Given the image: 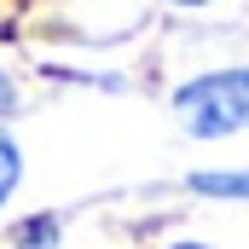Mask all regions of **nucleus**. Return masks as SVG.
Wrapping results in <instances>:
<instances>
[{"label":"nucleus","instance_id":"7ed1b4c3","mask_svg":"<svg viewBox=\"0 0 249 249\" xmlns=\"http://www.w3.org/2000/svg\"><path fill=\"white\" fill-rule=\"evenodd\" d=\"M53 226H58L53 214H41V220L18 226V249H53V244H58V232H53Z\"/></svg>","mask_w":249,"mask_h":249},{"label":"nucleus","instance_id":"f03ea898","mask_svg":"<svg viewBox=\"0 0 249 249\" xmlns=\"http://www.w3.org/2000/svg\"><path fill=\"white\" fill-rule=\"evenodd\" d=\"M203 197H249V174H191Z\"/></svg>","mask_w":249,"mask_h":249},{"label":"nucleus","instance_id":"39448f33","mask_svg":"<svg viewBox=\"0 0 249 249\" xmlns=\"http://www.w3.org/2000/svg\"><path fill=\"white\" fill-rule=\"evenodd\" d=\"M12 105H18V93H12V75H0V116H6Z\"/></svg>","mask_w":249,"mask_h":249},{"label":"nucleus","instance_id":"20e7f679","mask_svg":"<svg viewBox=\"0 0 249 249\" xmlns=\"http://www.w3.org/2000/svg\"><path fill=\"white\" fill-rule=\"evenodd\" d=\"M18 168H23V157H18V145L0 133V203L12 197V186H18Z\"/></svg>","mask_w":249,"mask_h":249},{"label":"nucleus","instance_id":"0eeeda50","mask_svg":"<svg viewBox=\"0 0 249 249\" xmlns=\"http://www.w3.org/2000/svg\"><path fill=\"white\" fill-rule=\"evenodd\" d=\"M180 6H203V0H180Z\"/></svg>","mask_w":249,"mask_h":249},{"label":"nucleus","instance_id":"f257e3e1","mask_svg":"<svg viewBox=\"0 0 249 249\" xmlns=\"http://www.w3.org/2000/svg\"><path fill=\"white\" fill-rule=\"evenodd\" d=\"M174 110L197 139H220V133L249 127V70H220V75L186 81L174 93Z\"/></svg>","mask_w":249,"mask_h":249},{"label":"nucleus","instance_id":"423d86ee","mask_svg":"<svg viewBox=\"0 0 249 249\" xmlns=\"http://www.w3.org/2000/svg\"><path fill=\"white\" fill-rule=\"evenodd\" d=\"M174 249H209V244H174Z\"/></svg>","mask_w":249,"mask_h":249}]
</instances>
